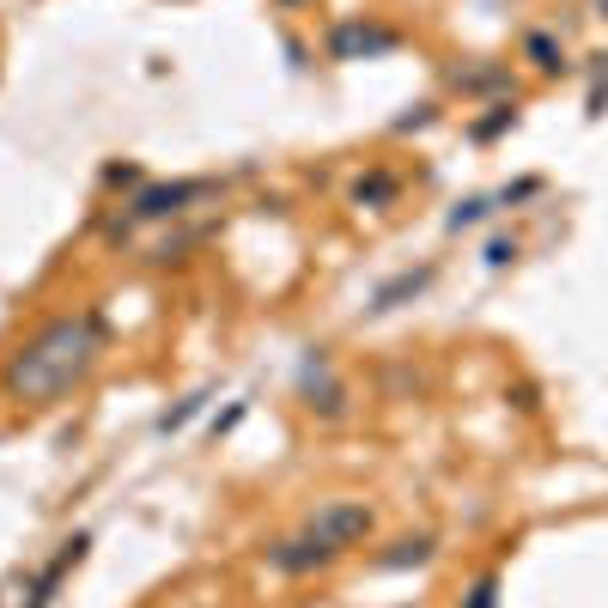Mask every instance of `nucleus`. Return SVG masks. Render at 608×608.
I'll return each instance as SVG.
<instances>
[{
	"instance_id": "obj_1",
	"label": "nucleus",
	"mask_w": 608,
	"mask_h": 608,
	"mask_svg": "<svg viewBox=\"0 0 608 608\" xmlns=\"http://www.w3.org/2000/svg\"><path fill=\"white\" fill-rule=\"evenodd\" d=\"M98 347H103L98 310L43 322V329H37L31 341L7 359V390L19 396V402H56V396H68L73 383L92 371Z\"/></svg>"
},
{
	"instance_id": "obj_2",
	"label": "nucleus",
	"mask_w": 608,
	"mask_h": 608,
	"mask_svg": "<svg viewBox=\"0 0 608 608\" xmlns=\"http://www.w3.org/2000/svg\"><path fill=\"white\" fill-rule=\"evenodd\" d=\"M366 536H371V511L359 506V499H335V506H322L292 541L268 548V566H275V572H287V578H299V572H310V566L341 560V554L359 548Z\"/></svg>"
},
{
	"instance_id": "obj_3",
	"label": "nucleus",
	"mask_w": 608,
	"mask_h": 608,
	"mask_svg": "<svg viewBox=\"0 0 608 608\" xmlns=\"http://www.w3.org/2000/svg\"><path fill=\"white\" fill-rule=\"evenodd\" d=\"M383 49H396V31H383V24H341V31H335V56L341 61L383 56Z\"/></svg>"
},
{
	"instance_id": "obj_4",
	"label": "nucleus",
	"mask_w": 608,
	"mask_h": 608,
	"mask_svg": "<svg viewBox=\"0 0 608 608\" xmlns=\"http://www.w3.org/2000/svg\"><path fill=\"white\" fill-rule=\"evenodd\" d=\"M207 196V183H171V189H147V196L134 201L140 219H165V213H183V201Z\"/></svg>"
},
{
	"instance_id": "obj_5",
	"label": "nucleus",
	"mask_w": 608,
	"mask_h": 608,
	"mask_svg": "<svg viewBox=\"0 0 608 608\" xmlns=\"http://www.w3.org/2000/svg\"><path fill=\"white\" fill-rule=\"evenodd\" d=\"M426 280H432V268H420V275H413V268H408V275H396L390 287H378V292H371V310H396L402 299H420V292H426Z\"/></svg>"
},
{
	"instance_id": "obj_6",
	"label": "nucleus",
	"mask_w": 608,
	"mask_h": 608,
	"mask_svg": "<svg viewBox=\"0 0 608 608\" xmlns=\"http://www.w3.org/2000/svg\"><path fill=\"white\" fill-rule=\"evenodd\" d=\"M396 196H402V177H396V171H371V177H359V183H353L359 207H390Z\"/></svg>"
},
{
	"instance_id": "obj_7",
	"label": "nucleus",
	"mask_w": 608,
	"mask_h": 608,
	"mask_svg": "<svg viewBox=\"0 0 608 608\" xmlns=\"http://www.w3.org/2000/svg\"><path fill=\"white\" fill-rule=\"evenodd\" d=\"M524 56L536 61V73H566V49L554 43L548 31H529V37H524Z\"/></svg>"
},
{
	"instance_id": "obj_8",
	"label": "nucleus",
	"mask_w": 608,
	"mask_h": 608,
	"mask_svg": "<svg viewBox=\"0 0 608 608\" xmlns=\"http://www.w3.org/2000/svg\"><path fill=\"white\" fill-rule=\"evenodd\" d=\"M420 560H432V536H408L396 541V554H378V566H420Z\"/></svg>"
},
{
	"instance_id": "obj_9",
	"label": "nucleus",
	"mask_w": 608,
	"mask_h": 608,
	"mask_svg": "<svg viewBox=\"0 0 608 608\" xmlns=\"http://www.w3.org/2000/svg\"><path fill=\"white\" fill-rule=\"evenodd\" d=\"M487 213H494V196H475V201H457V207H450L445 226H450V231H469V226H481Z\"/></svg>"
},
{
	"instance_id": "obj_10",
	"label": "nucleus",
	"mask_w": 608,
	"mask_h": 608,
	"mask_svg": "<svg viewBox=\"0 0 608 608\" xmlns=\"http://www.w3.org/2000/svg\"><path fill=\"white\" fill-rule=\"evenodd\" d=\"M462 608H499V572H481L469 585V597H462Z\"/></svg>"
},
{
	"instance_id": "obj_11",
	"label": "nucleus",
	"mask_w": 608,
	"mask_h": 608,
	"mask_svg": "<svg viewBox=\"0 0 608 608\" xmlns=\"http://www.w3.org/2000/svg\"><path fill=\"white\" fill-rule=\"evenodd\" d=\"M201 402H207V396H183V402H177L171 413H159V432H177V426H189V420L201 413Z\"/></svg>"
},
{
	"instance_id": "obj_12",
	"label": "nucleus",
	"mask_w": 608,
	"mask_h": 608,
	"mask_svg": "<svg viewBox=\"0 0 608 608\" xmlns=\"http://www.w3.org/2000/svg\"><path fill=\"white\" fill-rule=\"evenodd\" d=\"M517 122V103H494V116H487V122H475V140H494L499 128H511Z\"/></svg>"
},
{
	"instance_id": "obj_13",
	"label": "nucleus",
	"mask_w": 608,
	"mask_h": 608,
	"mask_svg": "<svg viewBox=\"0 0 608 608\" xmlns=\"http://www.w3.org/2000/svg\"><path fill=\"white\" fill-rule=\"evenodd\" d=\"M511 256H517V238H494V243H487V268H506Z\"/></svg>"
},
{
	"instance_id": "obj_14",
	"label": "nucleus",
	"mask_w": 608,
	"mask_h": 608,
	"mask_svg": "<svg viewBox=\"0 0 608 608\" xmlns=\"http://www.w3.org/2000/svg\"><path fill=\"white\" fill-rule=\"evenodd\" d=\"M597 12H602V19H608V0H597Z\"/></svg>"
}]
</instances>
